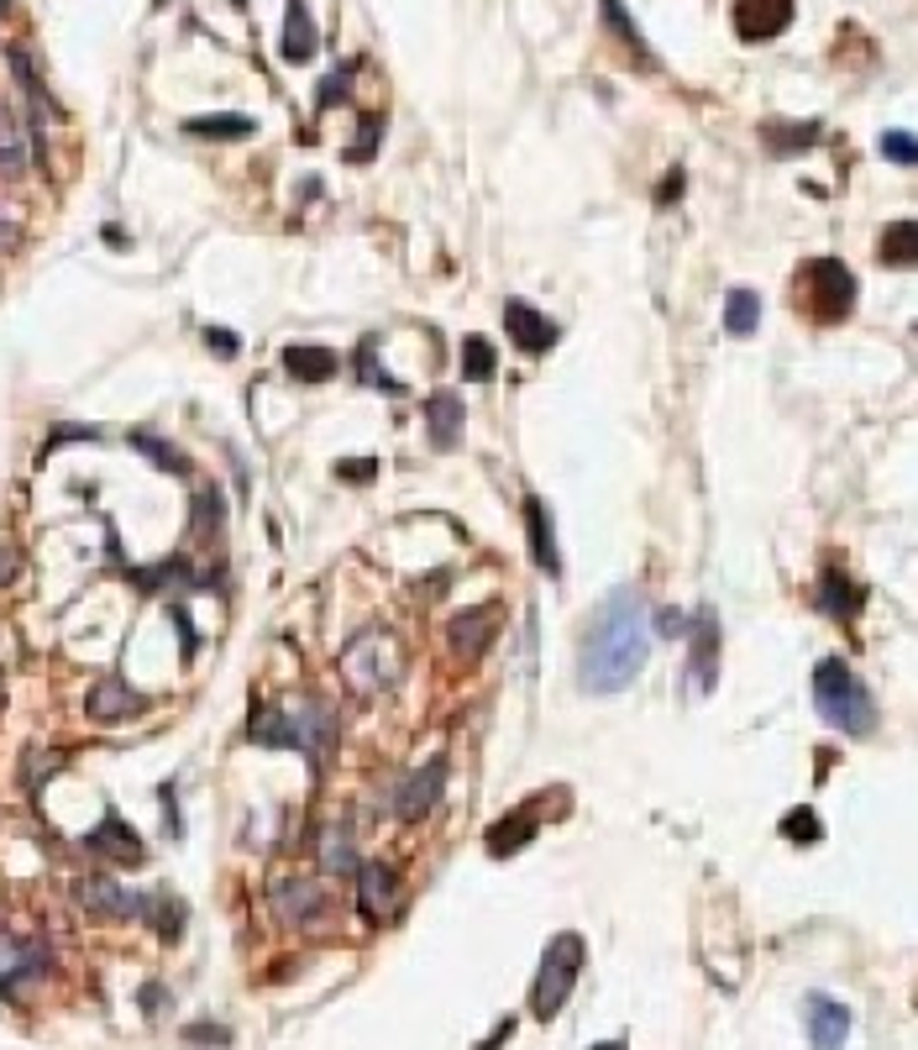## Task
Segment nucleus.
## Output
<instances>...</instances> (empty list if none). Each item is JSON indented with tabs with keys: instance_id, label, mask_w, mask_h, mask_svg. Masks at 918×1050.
<instances>
[{
	"instance_id": "1",
	"label": "nucleus",
	"mask_w": 918,
	"mask_h": 1050,
	"mask_svg": "<svg viewBox=\"0 0 918 1050\" xmlns=\"http://www.w3.org/2000/svg\"><path fill=\"white\" fill-rule=\"evenodd\" d=\"M645 657H651V620H645L641 589H609L599 609L588 615L583 646H578V683L588 694H620L641 678Z\"/></svg>"
},
{
	"instance_id": "2",
	"label": "nucleus",
	"mask_w": 918,
	"mask_h": 1050,
	"mask_svg": "<svg viewBox=\"0 0 918 1050\" xmlns=\"http://www.w3.org/2000/svg\"><path fill=\"white\" fill-rule=\"evenodd\" d=\"M813 709L840 736H871L877 730V704H871L866 683L840 657H825V663L813 667Z\"/></svg>"
},
{
	"instance_id": "3",
	"label": "nucleus",
	"mask_w": 918,
	"mask_h": 1050,
	"mask_svg": "<svg viewBox=\"0 0 918 1050\" xmlns=\"http://www.w3.org/2000/svg\"><path fill=\"white\" fill-rule=\"evenodd\" d=\"M583 961H588L583 935L562 930V935L546 940V951H541L535 977H531V1013L535 1019H556V1013H562V1003L572 998L578 977H583Z\"/></svg>"
},
{
	"instance_id": "4",
	"label": "nucleus",
	"mask_w": 918,
	"mask_h": 1050,
	"mask_svg": "<svg viewBox=\"0 0 918 1050\" xmlns=\"http://www.w3.org/2000/svg\"><path fill=\"white\" fill-rule=\"evenodd\" d=\"M399 646L384 626H367L352 636V646L342 651V678L357 688V694H384L399 683Z\"/></svg>"
},
{
	"instance_id": "5",
	"label": "nucleus",
	"mask_w": 918,
	"mask_h": 1050,
	"mask_svg": "<svg viewBox=\"0 0 918 1050\" xmlns=\"http://www.w3.org/2000/svg\"><path fill=\"white\" fill-rule=\"evenodd\" d=\"M798 295H803V311L819 326H835V321L856 311V274L840 258H813L798 274Z\"/></svg>"
},
{
	"instance_id": "6",
	"label": "nucleus",
	"mask_w": 918,
	"mask_h": 1050,
	"mask_svg": "<svg viewBox=\"0 0 918 1050\" xmlns=\"http://www.w3.org/2000/svg\"><path fill=\"white\" fill-rule=\"evenodd\" d=\"M268 903H274L278 924H294V930H310V924H320L330 914V893L320 883H310V877H278L268 887Z\"/></svg>"
},
{
	"instance_id": "7",
	"label": "nucleus",
	"mask_w": 918,
	"mask_h": 1050,
	"mask_svg": "<svg viewBox=\"0 0 918 1050\" xmlns=\"http://www.w3.org/2000/svg\"><path fill=\"white\" fill-rule=\"evenodd\" d=\"M441 788H446V756H431L421 773H404L394 783V820H404V825L425 820V814L436 809Z\"/></svg>"
},
{
	"instance_id": "8",
	"label": "nucleus",
	"mask_w": 918,
	"mask_h": 1050,
	"mask_svg": "<svg viewBox=\"0 0 918 1050\" xmlns=\"http://www.w3.org/2000/svg\"><path fill=\"white\" fill-rule=\"evenodd\" d=\"M399 899H404V883L388 862H363L357 866V903H363V920H373V924L394 920V914H399Z\"/></svg>"
},
{
	"instance_id": "9",
	"label": "nucleus",
	"mask_w": 918,
	"mask_h": 1050,
	"mask_svg": "<svg viewBox=\"0 0 918 1050\" xmlns=\"http://www.w3.org/2000/svg\"><path fill=\"white\" fill-rule=\"evenodd\" d=\"M42 972H48V945L17 940L11 930H0V998H11L17 988L37 982Z\"/></svg>"
},
{
	"instance_id": "10",
	"label": "nucleus",
	"mask_w": 918,
	"mask_h": 1050,
	"mask_svg": "<svg viewBox=\"0 0 918 1050\" xmlns=\"http://www.w3.org/2000/svg\"><path fill=\"white\" fill-rule=\"evenodd\" d=\"M504 332H510V342L520 352H551L556 342H562V326L551 321L546 311H535V305H525V300H504Z\"/></svg>"
},
{
	"instance_id": "11",
	"label": "nucleus",
	"mask_w": 918,
	"mask_h": 1050,
	"mask_svg": "<svg viewBox=\"0 0 918 1050\" xmlns=\"http://www.w3.org/2000/svg\"><path fill=\"white\" fill-rule=\"evenodd\" d=\"M85 846H90L100 862H110V866H142V856H147V846L137 841V830H131L116 809H106V820L85 835Z\"/></svg>"
},
{
	"instance_id": "12",
	"label": "nucleus",
	"mask_w": 918,
	"mask_h": 1050,
	"mask_svg": "<svg viewBox=\"0 0 918 1050\" xmlns=\"http://www.w3.org/2000/svg\"><path fill=\"white\" fill-rule=\"evenodd\" d=\"M688 636H693L688 678H693L698 694H714V683H719V615L714 609H698L693 620H688Z\"/></svg>"
},
{
	"instance_id": "13",
	"label": "nucleus",
	"mask_w": 918,
	"mask_h": 1050,
	"mask_svg": "<svg viewBox=\"0 0 918 1050\" xmlns=\"http://www.w3.org/2000/svg\"><path fill=\"white\" fill-rule=\"evenodd\" d=\"M79 903L90 909L95 920H137V914H142V893H127V887L116 883V877H106V872H95V877L79 883Z\"/></svg>"
},
{
	"instance_id": "14",
	"label": "nucleus",
	"mask_w": 918,
	"mask_h": 1050,
	"mask_svg": "<svg viewBox=\"0 0 918 1050\" xmlns=\"http://www.w3.org/2000/svg\"><path fill=\"white\" fill-rule=\"evenodd\" d=\"M142 709H147V699L127 678H100L90 688V699H85V715H90L95 725H121V719L142 715Z\"/></svg>"
},
{
	"instance_id": "15",
	"label": "nucleus",
	"mask_w": 918,
	"mask_h": 1050,
	"mask_svg": "<svg viewBox=\"0 0 918 1050\" xmlns=\"http://www.w3.org/2000/svg\"><path fill=\"white\" fill-rule=\"evenodd\" d=\"M494 630H499V609H494V605H477V609H462V615H452V626H446V641H452V651H457V657L477 663V657L488 651V641H494Z\"/></svg>"
},
{
	"instance_id": "16",
	"label": "nucleus",
	"mask_w": 918,
	"mask_h": 1050,
	"mask_svg": "<svg viewBox=\"0 0 918 1050\" xmlns=\"http://www.w3.org/2000/svg\"><path fill=\"white\" fill-rule=\"evenodd\" d=\"M792 27V0H740L734 6V32L746 42H771Z\"/></svg>"
},
{
	"instance_id": "17",
	"label": "nucleus",
	"mask_w": 918,
	"mask_h": 1050,
	"mask_svg": "<svg viewBox=\"0 0 918 1050\" xmlns=\"http://www.w3.org/2000/svg\"><path fill=\"white\" fill-rule=\"evenodd\" d=\"M803 1019H808V1040H813V1050H845V1034H850V1009H845V1003L813 993L803 1003Z\"/></svg>"
},
{
	"instance_id": "18",
	"label": "nucleus",
	"mask_w": 918,
	"mask_h": 1050,
	"mask_svg": "<svg viewBox=\"0 0 918 1050\" xmlns=\"http://www.w3.org/2000/svg\"><path fill=\"white\" fill-rule=\"evenodd\" d=\"M247 740H257V746H289V752H299V709H284V704H257L253 719H247Z\"/></svg>"
},
{
	"instance_id": "19",
	"label": "nucleus",
	"mask_w": 918,
	"mask_h": 1050,
	"mask_svg": "<svg viewBox=\"0 0 918 1050\" xmlns=\"http://www.w3.org/2000/svg\"><path fill=\"white\" fill-rule=\"evenodd\" d=\"M525 541H531V557L535 568L546 578H562V552H556V531H551V510L541 499H525Z\"/></svg>"
},
{
	"instance_id": "20",
	"label": "nucleus",
	"mask_w": 918,
	"mask_h": 1050,
	"mask_svg": "<svg viewBox=\"0 0 918 1050\" xmlns=\"http://www.w3.org/2000/svg\"><path fill=\"white\" fill-rule=\"evenodd\" d=\"M278 53L289 58V63H310V58L320 53V32H315V17L305 11V0H289V11H284Z\"/></svg>"
},
{
	"instance_id": "21",
	"label": "nucleus",
	"mask_w": 918,
	"mask_h": 1050,
	"mask_svg": "<svg viewBox=\"0 0 918 1050\" xmlns=\"http://www.w3.org/2000/svg\"><path fill=\"white\" fill-rule=\"evenodd\" d=\"M535 830H541L535 809H510L494 830H488V841H483V846H488V856H494V862H510V856H520V851L535 841Z\"/></svg>"
},
{
	"instance_id": "22",
	"label": "nucleus",
	"mask_w": 918,
	"mask_h": 1050,
	"mask_svg": "<svg viewBox=\"0 0 918 1050\" xmlns=\"http://www.w3.org/2000/svg\"><path fill=\"white\" fill-rule=\"evenodd\" d=\"M425 421H431V447H457L462 442V425H467V405H462L452 389H436L431 400H425Z\"/></svg>"
},
{
	"instance_id": "23",
	"label": "nucleus",
	"mask_w": 918,
	"mask_h": 1050,
	"mask_svg": "<svg viewBox=\"0 0 918 1050\" xmlns=\"http://www.w3.org/2000/svg\"><path fill=\"white\" fill-rule=\"evenodd\" d=\"M32 168V137L11 106H0V179H21Z\"/></svg>"
},
{
	"instance_id": "24",
	"label": "nucleus",
	"mask_w": 918,
	"mask_h": 1050,
	"mask_svg": "<svg viewBox=\"0 0 918 1050\" xmlns=\"http://www.w3.org/2000/svg\"><path fill=\"white\" fill-rule=\"evenodd\" d=\"M819 137H825L819 121H767V127H761V143H767L771 158H798V153H808Z\"/></svg>"
},
{
	"instance_id": "25",
	"label": "nucleus",
	"mask_w": 918,
	"mask_h": 1050,
	"mask_svg": "<svg viewBox=\"0 0 918 1050\" xmlns=\"http://www.w3.org/2000/svg\"><path fill=\"white\" fill-rule=\"evenodd\" d=\"M278 363H284V373H289V379H299V384H326L330 373H336V352L289 342V347L278 352Z\"/></svg>"
},
{
	"instance_id": "26",
	"label": "nucleus",
	"mask_w": 918,
	"mask_h": 1050,
	"mask_svg": "<svg viewBox=\"0 0 918 1050\" xmlns=\"http://www.w3.org/2000/svg\"><path fill=\"white\" fill-rule=\"evenodd\" d=\"M866 605V589L861 583H850L840 568H825V578H819V609L825 615H835V620H856Z\"/></svg>"
},
{
	"instance_id": "27",
	"label": "nucleus",
	"mask_w": 918,
	"mask_h": 1050,
	"mask_svg": "<svg viewBox=\"0 0 918 1050\" xmlns=\"http://www.w3.org/2000/svg\"><path fill=\"white\" fill-rule=\"evenodd\" d=\"M320 866H326L330 877H347V872H357V846H352V825L347 820H336V825L320 830Z\"/></svg>"
},
{
	"instance_id": "28",
	"label": "nucleus",
	"mask_w": 918,
	"mask_h": 1050,
	"mask_svg": "<svg viewBox=\"0 0 918 1050\" xmlns=\"http://www.w3.org/2000/svg\"><path fill=\"white\" fill-rule=\"evenodd\" d=\"M877 258L887 263V268H918V222L887 226L877 242Z\"/></svg>"
},
{
	"instance_id": "29",
	"label": "nucleus",
	"mask_w": 918,
	"mask_h": 1050,
	"mask_svg": "<svg viewBox=\"0 0 918 1050\" xmlns=\"http://www.w3.org/2000/svg\"><path fill=\"white\" fill-rule=\"evenodd\" d=\"M756 326H761V295H756V290H730V295H724V332L751 336Z\"/></svg>"
},
{
	"instance_id": "30",
	"label": "nucleus",
	"mask_w": 918,
	"mask_h": 1050,
	"mask_svg": "<svg viewBox=\"0 0 918 1050\" xmlns=\"http://www.w3.org/2000/svg\"><path fill=\"white\" fill-rule=\"evenodd\" d=\"M137 920H147L164 940H179V930H184V903L168 899V893H164V899H158V893H142V914H137Z\"/></svg>"
},
{
	"instance_id": "31",
	"label": "nucleus",
	"mask_w": 918,
	"mask_h": 1050,
	"mask_svg": "<svg viewBox=\"0 0 918 1050\" xmlns=\"http://www.w3.org/2000/svg\"><path fill=\"white\" fill-rule=\"evenodd\" d=\"M494 369H499V352H494V342L488 336H462V373L473 379V384H488L494 379Z\"/></svg>"
},
{
	"instance_id": "32",
	"label": "nucleus",
	"mask_w": 918,
	"mask_h": 1050,
	"mask_svg": "<svg viewBox=\"0 0 918 1050\" xmlns=\"http://www.w3.org/2000/svg\"><path fill=\"white\" fill-rule=\"evenodd\" d=\"M131 447H137V452H142L147 462H158L164 473H174V479H184V473H189V458H184V452H174V447H168L164 436H147V431H131Z\"/></svg>"
},
{
	"instance_id": "33",
	"label": "nucleus",
	"mask_w": 918,
	"mask_h": 1050,
	"mask_svg": "<svg viewBox=\"0 0 918 1050\" xmlns=\"http://www.w3.org/2000/svg\"><path fill=\"white\" fill-rule=\"evenodd\" d=\"M189 137H216V143H231V137H253V121L247 116H195L184 121Z\"/></svg>"
},
{
	"instance_id": "34",
	"label": "nucleus",
	"mask_w": 918,
	"mask_h": 1050,
	"mask_svg": "<svg viewBox=\"0 0 918 1050\" xmlns=\"http://www.w3.org/2000/svg\"><path fill=\"white\" fill-rule=\"evenodd\" d=\"M604 21H609V32L630 42V53H635V58L645 63V69H651V48H645V38L635 32V21H630V11H624L620 0H604Z\"/></svg>"
},
{
	"instance_id": "35",
	"label": "nucleus",
	"mask_w": 918,
	"mask_h": 1050,
	"mask_svg": "<svg viewBox=\"0 0 918 1050\" xmlns=\"http://www.w3.org/2000/svg\"><path fill=\"white\" fill-rule=\"evenodd\" d=\"M782 835H788V841H798V846H813V841L825 835V825H819V814H813V809H788V814H782Z\"/></svg>"
},
{
	"instance_id": "36",
	"label": "nucleus",
	"mask_w": 918,
	"mask_h": 1050,
	"mask_svg": "<svg viewBox=\"0 0 918 1050\" xmlns=\"http://www.w3.org/2000/svg\"><path fill=\"white\" fill-rule=\"evenodd\" d=\"M881 158L902 168H918V137L914 131H881Z\"/></svg>"
},
{
	"instance_id": "37",
	"label": "nucleus",
	"mask_w": 918,
	"mask_h": 1050,
	"mask_svg": "<svg viewBox=\"0 0 918 1050\" xmlns=\"http://www.w3.org/2000/svg\"><path fill=\"white\" fill-rule=\"evenodd\" d=\"M352 79H357V63H342L330 79H320V90H315V106L320 111H330V106H342L347 100V90H352Z\"/></svg>"
},
{
	"instance_id": "38",
	"label": "nucleus",
	"mask_w": 918,
	"mask_h": 1050,
	"mask_svg": "<svg viewBox=\"0 0 918 1050\" xmlns=\"http://www.w3.org/2000/svg\"><path fill=\"white\" fill-rule=\"evenodd\" d=\"M220 526H226V516H220V494L216 489H200V494H195V531L220 536Z\"/></svg>"
},
{
	"instance_id": "39",
	"label": "nucleus",
	"mask_w": 918,
	"mask_h": 1050,
	"mask_svg": "<svg viewBox=\"0 0 918 1050\" xmlns=\"http://www.w3.org/2000/svg\"><path fill=\"white\" fill-rule=\"evenodd\" d=\"M53 767H63V756L58 752H27V788H42V777L53 773Z\"/></svg>"
},
{
	"instance_id": "40",
	"label": "nucleus",
	"mask_w": 918,
	"mask_h": 1050,
	"mask_svg": "<svg viewBox=\"0 0 918 1050\" xmlns=\"http://www.w3.org/2000/svg\"><path fill=\"white\" fill-rule=\"evenodd\" d=\"M373 473H378V462L373 458H342L336 462V479L342 483H373Z\"/></svg>"
},
{
	"instance_id": "41",
	"label": "nucleus",
	"mask_w": 918,
	"mask_h": 1050,
	"mask_svg": "<svg viewBox=\"0 0 918 1050\" xmlns=\"http://www.w3.org/2000/svg\"><path fill=\"white\" fill-rule=\"evenodd\" d=\"M357 363H363V379H373V384H378V389H388V394H399V379H388V373L384 369H378V357H373V347H367V342H363V352H357Z\"/></svg>"
},
{
	"instance_id": "42",
	"label": "nucleus",
	"mask_w": 918,
	"mask_h": 1050,
	"mask_svg": "<svg viewBox=\"0 0 918 1050\" xmlns=\"http://www.w3.org/2000/svg\"><path fill=\"white\" fill-rule=\"evenodd\" d=\"M63 442H100V425H58L48 447H63Z\"/></svg>"
},
{
	"instance_id": "43",
	"label": "nucleus",
	"mask_w": 918,
	"mask_h": 1050,
	"mask_svg": "<svg viewBox=\"0 0 918 1050\" xmlns=\"http://www.w3.org/2000/svg\"><path fill=\"white\" fill-rule=\"evenodd\" d=\"M205 347L220 352V357H237V352H241V336L220 332V326H205Z\"/></svg>"
},
{
	"instance_id": "44",
	"label": "nucleus",
	"mask_w": 918,
	"mask_h": 1050,
	"mask_svg": "<svg viewBox=\"0 0 918 1050\" xmlns=\"http://www.w3.org/2000/svg\"><path fill=\"white\" fill-rule=\"evenodd\" d=\"M184 1040H189V1046H226V1030H216V1024H195Z\"/></svg>"
},
{
	"instance_id": "45",
	"label": "nucleus",
	"mask_w": 918,
	"mask_h": 1050,
	"mask_svg": "<svg viewBox=\"0 0 918 1050\" xmlns=\"http://www.w3.org/2000/svg\"><path fill=\"white\" fill-rule=\"evenodd\" d=\"M682 185H688V174H682V168H672V174H667V185H657V200L672 205L682 195Z\"/></svg>"
},
{
	"instance_id": "46",
	"label": "nucleus",
	"mask_w": 918,
	"mask_h": 1050,
	"mask_svg": "<svg viewBox=\"0 0 918 1050\" xmlns=\"http://www.w3.org/2000/svg\"><path fill=\"white\" fill-rule=\"evenodd\" d=\"M657 630H661V636H688V620H682L678 609H661V615H657Z\"/></svg>"
},
{
	"instance_id": "47",
	"label": "nucleus",
	"mask_w": 918,
	"mask_h": 1050,
	"mask_svg": "<svg viewBox=\"0 0 918 1050\" xmlns=\"http://www.w3.org/2000/svg\"><path fill=\"white\" fill-rule=\"evenodd\" d=\"M142 1009L147 1013H164L168 1009V993L158 988V982H147V988H142Z\"/></svg>"
},
{
	"instance_id": "48",
	"label": "nucleus",
	"mask_w": 918,
	"mask_h": 1050,
	"mask_svg": "<svg viewBox=\"0 0 918 1050\" xmlns=\"http://www.w3.org/2000/svg\"><path fill=\"white\" fill-rule=\"evenodd\" d=\"M510 1030H514V1024H510V1019H504V1024H499V1030H494V1040H483V1046H477V1050H499V1046H504V1040H510Z\"/></svg>"
},
{
	"instance_id": "49",
	"label": "nucleus",
	"mask_w": 918,
	"mask_h": 1050,
	"mask_svg": "<svg viewBox=\"0 0 918 1050\" xmlns=\"http://www.w3.org/2000/svg\"><path fill=\"white\" fill-rule=\"evenodd\" d=\"M100 237H106L110 247H131V242H127V232H121V226H106V232H100Z\"/></svg>"
},
{
	"instance_id": "50",
	"label": "nucleus",
	"mask_w": 918,
	"mask_h": 1050,
	"mask_svg": "<svg viewBox=\"0 0 918 1050\" xmlns=\"http://www.w3.org/2000/svg\"><path fill=\"white\" fill-rule=\"evenodd\" d=\"M593 1050H624V1040H604V1046H593Z\"/></svg>"
},
{
	"instance_id": "51",
	"label": "nucleus",
	"mask_w": 918,
	"mask_h": 1050,
	"mask_svg": "<svg viewBox=\"0 0 918 1050\" xmlns=\"http://www.w3.org/2000/svg\"><path fill=\"white\" fill-rule=\"evenodd\" d=\"M0 17H11V0H0Z\"/></svg>"
},
{
	"instance_id": "52",
	"label": "nucleus",
	"mask_w": 918,
	"mask_h": 1050,
	"mask_svg": "<svg viewBox=\"0 0 918 1050\" xmlns=\"http://www.w3.org/2000/svg\"><path fill=\"white\" fill-rule=\"evenodd\" d=\"M158 6H168V0H158Z\"/></svg>"
}]
</instances>
